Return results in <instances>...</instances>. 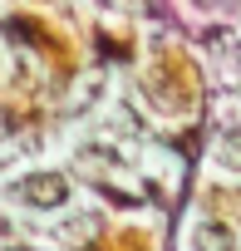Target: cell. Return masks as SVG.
<instances>
[{
	"label": "cell",
	"instance_id": "1",
	"mask_svg": "<svg viewBox=\"0 0 241 251\" xmlns=\"http://www.w3.org/2000/svg\"><path fill=\"white\" fill-rule=\"evenodd\" d=\"M20 197L30 202V207H64L69 202V182L59 177V173H35V177H25L20 182Z\"/></svg>",
	"mask_w": 241,
	"mask_h": 251
},
{
	"label": "cell",
	"instance_id": "2",
	"mask_svg": "<svg viewBox=\"0 0 241 251\" xmlns=\"http://www.w3.org/2000/svg\"><path fill=\"white\" fill-rule=\"evenodd\" d=\"M192 246L197 251H231V226L226 222H202L192 231Z\"/></svg>",
	"mask_w": 241,
	"mask_h": 251
},
{
	"label": "cell",
	"instance_id": "3",
	"mask_svg": "<svg viewBox=\"0 0 241 251\" xmlns=\"http://www.w3.org/2000/svg\"><path fill=\"white\" fill-rule=\"evenodd\" d=\"M217 153H221V163H226V168H236V173H241V128H236V133H226Z\"/></svg>",
	"mask_w": 241,
	"mask_h": 251
}]
</instances>
